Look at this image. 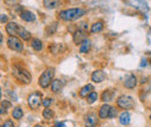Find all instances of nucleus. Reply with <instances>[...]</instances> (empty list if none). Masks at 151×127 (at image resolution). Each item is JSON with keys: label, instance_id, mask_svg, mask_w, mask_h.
I'll return each mask as SVG.
<instances>
[{"label": "nucleus", "instance_id": "obj_1", "mask_svg": "<svg viewBox=\"0 0 151 127\" xmlns=\"http://www.w3.org/2000/svg\"><path fill=\"white\" fill-rule=\"evenodd\" d=\"M86 14V9L81 7H76V8H69V9H63L58 13V18L65 22H72Z\"/></svg>", "mask_w": 151, "mask_h": 127}, {"label": "nucleus", "instance_id": "obj_2", "mask_svg": "<svg viewBox=\"0 0 151 127\" xmlns=\"http://www.w3.org/2000/svg\"><path fill=\"white\" fill-rule=\"evenodd\" d=\"M12 74H13V76H14L18 81H20V82L23 83V84H28V83H30V81H32V75H30V73L28 72L26 68L19 66V65L13 66V68H12Z\"/></svg>", "mask_w": 151, "mask_h": 127}, {"label": "nucleus", "instance_id": "obj_3", "mask_svg": "<svg viewBox=\"0 0 151 127\" xmlns=\"http://www.w3.org/2000/svg\"><path fill=\"white\" fill-rule=\"evenodd\" d=\"M54 76H55V70L54 68L45 70L38 77V86L43 89H47L51 84V82L54 81Z\"/></svg>", "mask_w": 151, "mask_h": 127}, {"label": "nucleus", "instance_id": "obj_4", "mask_svg": "<svg viewBox=\"0 0 151 127\" xmlns=\"http://www.w3.org/2000/svg\"><path fill=\"white\" fill-rule=\"evenodd\" d=\"M116 105H117V108L126 111V110L134 109L135 102H134V98H132V96H129V95H121L116 99Z\"/></svg>", "mask_w": 151, "mask_h": 127}, {"label": "nucleus", "instance_id": "obj_5", "mask_svg": "<svg viewBox=\"0 0 151 127\" xmlns=\"http://www.w3.org/2000/svg\"><path fill=\"white\" fill-rule=\"evenodd\" d=\"M28 105H29V108L32 110H37L40 106H41V104H42V102H43V99H42V92H40V91H34V92H32L29 96H28Z\"/></svg>", "mask_w": 151, "mask_h": 127}, {"label": "nucleus", "instance_id": "obj_6", "mask_svg": "<svg viewBox=\"0 0 151 127\" xmlns=\"http://www.w3.org/2000/svg\"><path fill=\"white\" fill-rule=\"evenodd\" d=\"M7 46L12 51H17V52H23V50H24L23 43L21 42V39H20L19 37L17 36L8 37V39H7Z\"/></svg>", "mask_w": 151, "mask_h": 127}, {"label": "nucleus", "instance_id": "obj_7", "mask_svg": "<svg viewBox=\"0 0 151 127\" xmlns=\"http://www.w3.org/2000/svg\"><path fill=\"white\" fill-rule=\"evenodd\" d=\"M124 2L138 12L147 13L149 11V6L144 0H124Z\"/></svg>", "mask_w": 151, "mask_h": 127}, {"label": "nucleus", "instance_id": "obj_8", "mask_svg": "<svg viewBox=\"0 0 151 127\" xmlns=\"http://www.w3.org/2000/svg\"><path fill=\"white\" fill-rule=\"evenodd\" d=\"M84 125L85 127H95L98 125V116L94 112H88L84 116Z\"/></svg>", "mask_w": 151, "mask_h": 127}, {"label": "nucleus", "instance_id": "obj_9", "mask_svg": "<svg viewBox=\"0 0 151 127\" xmlns=\"http://www.w3.org/2000/svg\"><path fill=\"white\" fill-rule=\"evenodd\" d=\"M106 77H107L106 73L104 72V71H101V70H96L91 75V80L94 83H101V82H104L106 80Z\"/></svg>", "mask_w": 151, "mask_h": 127}, {"label": "nucleus", "instance_id": "obj_10", "mask_svg": "<svg viewBox=\"0 0 151 127\" xmlns=\"http://www.w3.org/2000/svg\"><path fill=\"white\" fill-rule=\"evenodd\" d=\"M19 29L20 26L15 22H8L6 24V28H5L7 35H9V36H17L18 33H19Z\"/></svg>", "mask_w": 151, "mask_h": 127}, {"label": "nucleus", "instance_id": "obj_11", "mask_svg": "<svg viewBox=\"0 0 151 127\" xmlns=\"http://www.w3.org/2000/svg\"><path fill=\"white\" fill-rule=\"evenodd\" d=\"M124 87L127 89H134L136 86H137V77L135 74H129L127 75V77L124 79V82H123Z\"/></svg>", "mask_w": 151, "mask_h": 127}, {"label": "nucleus", "instance_id": "obj_12", "mask_svg": "<svg viewBox=\"0 0 151 127\" xmlns=\"http://www.w3.org/2000/svg\"><path fill=\"white\" fill-rule=\"evenodd\" d=\"M87 38H86V33L81 29H78L73 33V43L79 45V44H83V42H85Z\"/></svg>", "mask_w": 151, "mask_h": 127}, {"label": "nucleus", "instance_id": "obj_13", "mask_svg": "<svg viewBox=\"0 0 151 127\" xmlns=\"http://www.w3.org/2000/svg\"><path fill=\"white\" fill-rule=\"evenodd\" d=\"M111 108H112V106H111L108 103H105L104 105H101V106H100V109H99V112H98L99 118H100V119H107V118H108V116H109Z\"/></svg>", "mask_w": 151, "mask_h": 127}, {"label": "nucleus", "instance_id": "obj_14", "mask_svg": "<svg viewBox=\"0 0 151 127\" xmlns=\"http://www.w3.org/2000/svg\"><path fill=\"white\" fill-rule=\"evenodd\" d=\"M20 18H21V20H23L24 22H34L36 20V16H35V14L33 12L24 11V9L20 13Z\"/></svg>", "mask_w": 151, "mask_h": 127}, {"label": "nucleus", "instance_id": "obj_15", "mask_svg": "<svg viewBox=\"0 0 151 127\" xmlns=\"http://www.w3.org/2000/svg\"><path fill=\"white\" fill-rule=\"evenodd\" d=\"M101 101L104 102V103H108V102H111V101H113L114 98V92L113 90H111V89H106V90L102 91V94H101Z\"/></svg>", "mask_w": 151, "mask_h": 127}, {"label": "nucleus", "instance_id": "obj_16", "mask_svg": "<svg viewBox=\"0 0 151 127\" xmlns=\"http://www.w3.org/2000/svg\"><path fill=\"white\" fill-rule=\"evenodd\" d=\"M59 5H60V0H43V6L47 9H55L59 7Z\"/></svg>", "mask_w": 151, "mask_h": 127}, {"label": "nucleus", "instance_id": "obj_17", "mask_svg": "<svg viewBox=\"0 0 151 127\" xmlns=\"http://www.w3.org/2000/svg\"><path fill=\"white\" fill-rule=\"evenodd\" d=\"M120 124L123 125V126H128L129 123H130V113L128 111H123L121 114H120Z\"/></svg>", "mask_w": 151, "mask_h": 127}, {"label": "nucleus", "instance_id": "obj_18", "mask_svg": "<svg viewBox=\"0 0 151 127\" xmlns=\"http://www.w3.org/2000/svg\"><path fill=\"white\" fill-rule=\"evenodd\" d=\"M93 90H94V88H93L92 84H85V86L79 90V96H80L81 98H85V97H87Z\"/></svg>", "mask_w": 151, "mask_h": 127}, {"label": "nucleus", "instance_id": "obj_19", "mask_svg": "<svg viewBox=\"0 0 151 127\" xmlns=\"http://www.w3.org/2000/svg\"><path fill=\"white\" fill-rule=\"evenodd\" d=\"M18 36L22 39V40H32V34L23 27L20 26L19 33H18Z\"/></svg>", "mask_w": 151, "mask_h": 127}, {"label": "nucleus", "instance_id": "obj_20", "mask_svg": "<svg viewBox=\"0 0 151 127\" xmlns=\"http://www.w3.org/2000/svg\"><path fill=\"white\" fill-rule=\"evenodd\" d=\"M104 30V22L102 21H96L91 26V34H98Z\"/></svg>", "mask_w": 151, "mask_h": 127}, {"label": "nucleus", "instance_id": "obj_21", "mask_svg": "<svg viewBox=\"0 0 151 127\" xmlns=\"http://www.w3.org/2000/svg\"><path fill=\"white\" fill-rule=\"evenodd\" d=\"M30 46L35 50V51H41L43 49V42L38 38H33L30 40Z\"/></svg>", "mask_w": 151, "mask_h": 127}, {"label": "nucleus", "instance_id": "obj_22", "mask_svg": "<svg viewBox=\"0 0 151 127\" xmlns=\"http://www.w3.org/2000/svg\"><path fill=\"white\" fill-rule=\"evenodd\" d=\"M62 87H63L62 81H60L59 79H54V81L51 82V91L55 92V94H57V92L60 91Z\"/></svg>", "mask_w": 151, "mask_h": 127}, {"label": "nucleus", "instance_id": "obj_23", "mask_svg": "<svg viewBox=\"0 0 151 127\" xmlns=\"http://www.w3.org/2000/svg\"><path fill=\"white\" fill-rule=\"evenodd\" d=\"M91 50V40L86 39L85 42H83V44H80L79 46V52L80 53H87Z\"/></svg>", "mask_w": 151, "mask_h": 127}, {"label": "nucleus", "instance_id": "obj_24", "mask_svg": "<svg viewBox=\"0 0 151 127\" xmlns=\"http://www.w3.org/2000/svg\"><path fill=\"white\" fill-rule=\"evenodd\" d=\"M12 117L15 120H20L23 117V111H22V109L20 106H15L14 109L12 110Z\"/></svg>", "mask_w": 151, "mask_h": 127}, {"label": "nucleus", "instance_id": "obj_25", "mask_svg": "<svg viewBox=\"0 0 151 127\" xmlns=\"http://www.w3.org/2000/svg\"><path fill=\"white\" fill-rule=\"evenodd\" d=\"M57 27H58V22H52V23H50V24L47 26V28H45V34H47V35H52V34H55V31L57 30Z\"/></svg>", "mask_w": 151, "mask_h": 127}, {"label": "nucleus", "instance_id": "obj_26", "mask_svg": "<svg viewBox=\"0 0 151 127\" xmlns=\"http://www.w3.org/2000/svg\"><path fill=\"white\" fill-rule=\"evenodd\" d=\"M42 114H43V118L44 119H47V120H50V119H52L54 118V111L51 109H44L43 110V112H42Z\"/></svg>", "mask_w": 151, "mask_h": 127}, {"label": "nucleus", "instance_id": "obj_27", "mask_svg": "<svg viewBox=\"0 0 151 127\" xmlns=\"http://www.w3.org/2000/svg\"><path fill=\"white\" fill-rule=\"evenodd\" d=\"M98 97H99V96H98V94H96L95 91H92V92L86 97V98H87L86 101H87V103H88V104H93L94 102L98 101Z\"/></svg>", "mask_w": 151, "mask_h": 127}, {"label": "nucleus", "instance_id": "obj_28", "mask_svg": "<svg viewBox=\"0 0 151 127\" xmlns=\"http://www.w3.org/2000/svg\"><path fill=\"white\" fill-rule=\"evenodd\" d=\"M52 103H54V98L47 97V98H44V99H43V102H42V105H43L45 109H48V108H50V106L52 105Z\"/></svg>", "mask_w": 151, "mask_h": 127}, {"label": "nucleus", "instance_id": "obj_29", "mask_svg": "<svg viewBox=\"0 0 151 127\" xmlns=\"http://www.w3.org/2000/svg\"><path fill=\"white\" fill-rule=\"evenodd\" d=\"M7 108H11V103H9V102H7V101H2V102H1V110H0L1 116L6 112Z\"/></svg>", "mask_w": 151, "mask_h": 127}, {"label": "nucleus", "instance_id": "obj_30", "mask_svg": "<svg viewBox=\"0 0 151 127\" xmlns=\"http://www.w3.org/2000/svg\"><path fill=\"white\" fill-rule=\"evenodd\" d=\"M116 116H117V109H116L115 106H112V108H111V111H109L108 118H109V119H113V118H116Z\"/></svg>", "mask_w": 151, "mask_h": 127}, {"label": "nucleus", "instance_id": "obj_31", "mask_svg": "<svg viewBox=\"0 0 151 127\" xmlns=\"http://www.w3.org/2000/svg\"><path fill=\"white\" fill-rule=\"evenodd\" d=\"M20 0H4V2L7 5V6H15L19 4Z\"/></svg>", "mask_w": 151, "mask_h": 127}, {"label": "nucleus", "instance_id": "obj_32", "mask_svg": "<svg viewBox=\"0 0 151 127\" xmlns=\"http://www.w3.org/2000/svg\"><path fill=\"white\" fill-rule=\"evenodd\" d=\"M1 127H14V123L12 120H6L5 123H2Z\"/></svg>", "mask_w": 151, "mask_h": 127}, {"label": "nucleus", "instance_id": "obj_33", "mask_svg": "<svg viewBox=\"0 0 151 127\" xmlns=\"http://www.w3.org/2000/svg\"><path fill=\"white\" fill-rule=\"evenodd\" d=\"M6 22H7V15L1 14V23H6Z\"/></svg>", "mask_w": 151, "mask_h": 127}, {"label": "nucleus", "instance_id": "obj_34", "mask_svg": "<svg viewBox=\"0 0 151 127\" xmlns=\"http://www.w3.org/2000/svg\"><path fill=\"white\" fill-rule=\"evenodd\" d=\"M55 127H66V125L64 124V123H60V121H58L55 124Z\"/></svg>", "mask_w": 151, "mask_h": 127}, {"label": "nucleus", "instance_id": "obj_35", "mask_svg": "<svg viewBox=\"0 0 151 127\" xmlns=\"http://www.w3.org/2000/svg\"><path fill=\"white\" fill-rule=\"evenodd\" d=\"M34 127H43V126H42V125H35Z\"/></svg>", "mask_w": 151, "mask_h": 127}]
</instances>
